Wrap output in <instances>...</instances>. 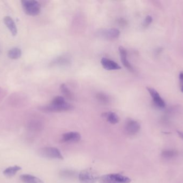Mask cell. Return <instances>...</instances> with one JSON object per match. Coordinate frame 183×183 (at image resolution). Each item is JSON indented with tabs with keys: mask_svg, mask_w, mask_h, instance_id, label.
<instances>
[{
	"mask_svg": "<svg viewBox=\"0 0 183 183\" xmlns=\"http://www.w3.org/2000/svg\"><path fill=\"white\" fill-rule=\"evenodd\" d=\"M100 183H130L131 179L119 173H110L99 177Z\"/></svg>",
	"mask_w": 183,
	"mask_h": 183,
	"instance_id": "6da1fadb",
	"label": "cell"
},
{
	"mask_svg": "<svg viewBox=\"0 0 183 183\" xmlns=\"http://www.w3.org/2000/svg\"><path fill=\"white\" fill-rule=\"evenodd\" d=\"M22 3L23 10L28 15L35 16L40 13L41 5L37 1L24 0L22 1Z\"/></svg>",
	"mask_w": 183,
	"mask_h": 183,
	"instance_id": "7a4b0ae2",
	"label": "cell"
},
{
	"mask_svg": "<svg viewBox=\"0 0 183 183\" xmlns=\"http://www.w3.org/2000/svg\"><path fill=\"white\" fill-rule=\"evenodd\" d=\"M99 179V175L92 168L84 169L80 171L79 174V180L80 183H96Z\"/></svg>",
	"mask_w": 183,
	"mask_h": 183,
	"instance_id": "3957f363",
	"label": "cell"
},
{
	"mask_svg": "<svg viewBox=\"0 0 183 183\" xmlns=\"http://www.w3.org/2000/svg\"><path fill=\"white\" fill-rule=\"evenodd\" d=\"M38 154L42 157L50 159L63 160V157L61 151L55 147H44L38 151Z\"/></svg>",
	"mask_w": 183,
	"mask_h": 183,
	"instance_id": "277c9868",
	"label": "cell"
},
{
	"mask_svg": "<svg viewBox=\"0 0 183 183\" xmlns=\"http://www.w3.org/2000/svg\"><path fill=\"white\" fill-rule=\"evenodd\" d=\"M74 106L69 103H64V104L56 105L50 104L48 105L44 106L39 108L40 110L45 112H63L69 111L74 109Z\"/></svg>",
	"mask_w": 183,
	"mask_h": 183,
	"instance_id": "5b68a950",
	"label": "cell"
},
{
	"mask_svg": "<svg viewBox=\"0 0 183 183\" xmlns=\"http://www.w3.org/2000/svg\"><path fill=\"white\" fill-rule=\"evenodd\" d=\"M125 130L128 135L130 136H136L140 130V125L138 121L129 119L125 123Z\"/></svg>",
	"mask_w": 183,
	"mask_h": 183,
	"instance_id": "8992f818",
	"label": "cell"
},
{
	"mask_svg": "<svg viewBox=\"0 0 183 183\" xmlns=\"http://www.w3.org/2000/svg\"><path fill=\"white\" fill-rule=\"evenodd\" d=\"M81 136L78 132H70L63 134L62 136L61 141L65 143L77 142L80 140Z\"/></svg>",
	"mask_w": 183,
	"mask_h": 183,
	"instance_id": "52a82bcc",
	"label": "cell"
},
{
	"mask_svg": "<svg viewBox=\"0 0 183 183\" xmlns=\"http://www.w3.org/2000/svg\"><path fill=\"white\" fill-rule=\"evenodd\" d=\"M147 90L150 93L152 97L153 98L154 103L155 105L159 108H164L166 106V104L164 99L161 98V96L159 95L156 90L150 87L147 88Z\"/></svg>",
	"mask_w": 183,
	"mask_h": 183,
	"instance_id": "ba28073f",
	"label": "cell"
},
{
	"mask_svg": "<svg viewBox=\"0 0 183 183\" xmlns=\"http://www.w3.org/2000/svg\"><path fill=\"white\" fill-rule=\"evenodd\" d=\"M118 50L122 63H123V66L129 71H130L131 72H134V69L133 66L128 60V57H127L128 53H127V50L126 49L122 46H119Z\"/></svg>",
	"mask_w": 183,
	"mask_h": 183,
	"instance_id": "9c48e42d",
	"label": "cell"
},
{
	"mask_svg": "<svg viewBox=\"0 0 183 183\" xmlns=\"http://www.w3.org/2000/svg\"><path fill=\"white\" fill-rule=\"evenodd\" d=\"M101 63L103 68L106 70H116L121 69V67L118 63L108 58H102Z\"/></svg>",
	"mask_w": 183,
	"mask_h": 183,
	"instance_id": "30bf717a",
	"label": "cell"
},
{
	"mask_svg": "<svg viewBox=\"0 0 183 183\" xmlns=\"http://www.w3.org/2000/svg\"><path fill=\"white\" fill-rule=\"evenodd\" d=\"M100 35L104 38L112 40L118 38L120 35V31L115 28H111L101 31L100 32Z\"/></svg>",
	"mask_w": 183,
	"mask_h": 183,
	"instance_id": "8fae6325",
	"label": "cell"
},
{
	"mask_svg": "<svg viewBox=\"0 0 183 183\" xmlns=\"http://www.w3.org/2000/svg\"><path fill=\"white\" fill-rule=\"evenodd\" d=\"M4 23L10 30L13 35H16L17 34V28L15 22L9 16H6L4 18Z\"/></svg>",
	"mask_w": 183,
	"mask_h": 183,
	"instance_id": "7c38bea8",
	"label": "cell"
},
{
	"mask_svg": "<svg viewBox=\"0 0 183 183\" xmlns=\"http://www.w3.org/2000/svg\"><path fill=\"white\" fill-rule=\"evenodd\" d=\"M102 117L106 119L109 123L111 124H116L119 121V118L116 113L113 112H106L102 114Z\"/></svg>",
	"mask_w": 183,
	"mask_h": 183,
	"instance_id": "4fadbf2b",
	"label": "cell"
},
{
	"mask_svg": "<svg viewBox=\"0 0 183 183\" xmlns=\"http://www.w3.org/2000/svg\"><path fill=\"white\" fill-rule=\"evenodd\" d=\"M20 178L24 183H44V181L40 178L27 174L20 175Z\"/></svg>",
	"mask_w": 183,
	"mask_h": 183,
	"instance_id": "5bb4252c",
	"label": "cell"
},
{
	"mask_svg": "<svg viewBox=\"0 0 183 183\" xmlns=\"http://www.w3.org/2000/svg\"><path fill=\"white\" fill-rule=\"evenodd\" d=\"M21 169V168L19 166H11L7 168L5 170L3 171L4 175L8 177H11L16 175L18 171Z\"/></svg>",
	"mask_w": 183,
	"mask_h": 183,
	"instance_id": "9a60e30c",
	"label": "cell"
},
{
	"mask_svg": "<svg viewBox=\"0 0 183 183\" xmlns=\"http://www.w3.org/2000/svg\"><path fill=\"white\" fill-rule=\"evenodd\" d=\"M8 55L9 58H10L11 59L13 60L18 59L22 55V51L18 48H13L9 50Z\"/></svg>",
	"mask_w": 183,
	"mask_h": 183,
	"instance_id": "2e32d148",
	"label": "cell"
},
{
	"mask_svg": "<svg viewBox=\"0 0 183 183\" xmlns=\"http://www.w3.org/2000/svg\"><path fill=\"white\" fill-rule=\"evenodd\" d=\"M60 89L63 95L65 97L69 99H72L74 98V95L72 93L70 90L67 85H65V84H62L60 86Z\"/></svg>",
	"mask_w": 183,
	"mask_h": 183,
	"instance_id": "e0dca14e",
	"label": "cell"
},
{
	"mask_svg": "<svg viewBox=\"0 0 183 183\" xmlns=\"http://www.w3.org/2000/svg\"><path fill=\"white\" fill-rule=\"evenodd\" d=\"M162 157L166 159H170L177 155V152L174 150H164L161 153Z\"/></svg>",
	"mask_w": 183,
	"mask_h": 183,
	"instance_id": "ac0fdd59",
	"label": "cell"
},
{
	"mask_svg": "<svg viewBox=\"0 0 183 183\" xmlns=\"http://www.w3.org/2000/svg\"><path fill=\"white\" fill-rule=\"evenodd\" d=\"M96 97L99 102L103 104H107L110 101L109 96L104 93H97Z\"/></svg>",
	"mask_w": 183,
	"mask_h": 183,
	"instance_id": "d6986e66",
	"label": "cell"
},
{
	"mask_svg": "<svg viewBox=\"0 0 183 183\" xmlns=\"http://www.w3.org/2000/svg\"><path fill=\"white\" fill-rule=\"evenodd\" d=\"M67 102L65 100V98L62 96H56L55 97L53 98L51 104L52 105H59L64 104Z\"/></svg>",
	"mask_w": 183,
	"mask_h": 183,
	"instance_id": "ffe728a7",
	"label": "cell"
},
{
	"mask_svg": "<svg viewBox=\"0 0 183 183\" xmlns=\"http://www.w3.org/2000/svg\"><path fill=\"white\" fill-rule=\"evenodd\" d=\"M70 62V60L67 57L61 56L54 61V63L57 65H65Z\"/></svg>",
	"mask_w": 183,
	"mask_h": 183,
	"instance_id": "44dd1931",
	"label": "cell"
},
{
	"mask_svg": "<svg viewBox=\"0 0 183 183\" xmlns=\"http://www.w3.org/2000/svg\"><path fill=\"white\" fill-rule=\"evenodd\" d=\"M60 175H61L62 177L64 178H72L76 175V172L74 171L64 170L61 171Z\"/></svg>",
	"mask_w": 183,
	"mask_h": 183,
	"instance_id": "7402d4cb",
	"label": "cell"
},
{
	"mask_svg": "<svg viewBox=\"0 0 183 183\" xmlns=\"http://www.w3.org/2000/svg\"><path fill=\"white\" fill-rule=\"evenodd\" d=\"M152 17L151 16H147L146 17V18L145 19V20L144 21V23H143V26L144 27H147L149 25L151 24L152 22Z\"/></svg>",
	"mask_w": 183,
	"mask_h": 183,
	"instance_id": "603a6c76",
	"label": "cell"
},
{
	"mask_svg": "<svg viewBox=\"0 0 183 183\" xmlns=\"http://www.w3.org/2000/svg\"><path fill=\"white\" fill-rule=\"evenodd\" d=\"M179 79L181 82L183 83V72H181L179 74Z\"/></svg>",
	"mask_w": 183,
	"mask_h": 183,
	"instance_id": "cb8c5ba5",
	"label": "cell"
},
{
	"mask_svg": "<svg viewBox=\"0 0 183 183\" xmlns=\"http://www.w3.org/2000/svg\"><path fill=\"white\" fill-rule=\"evenodd\" d=\"M177 133H178L179 136L183 140V132H182L177 130Z\"/></svg>",
	"mask_w": 183,
	"mask_h": 183,
	"instance_id": "d4e9b609",
	"label": "cell"
},
{
	"mask_svg": "<svg viewBox=\"0 0 183 183\" xmlns=\"http://www.w3.org/2000/svg\"><path fill=\"white\" fill-rule=\"evenodd\" d=\"M181 91L183 93V85L182 87V88H181Z\"/></svg>",
	"mask_w": 183,
	"mask_h": 183,
	"instance_id": "484cf974",
	"label": "cell"
}]
</instances>
